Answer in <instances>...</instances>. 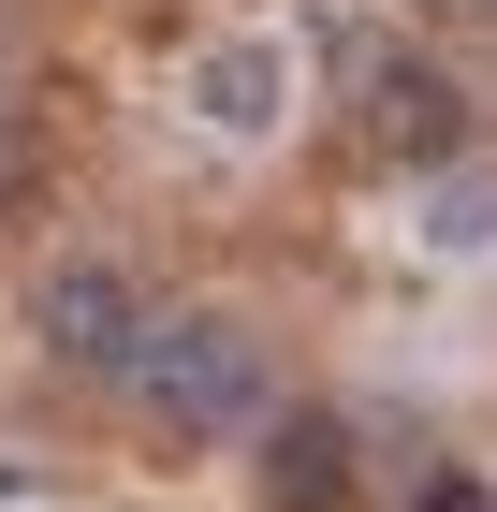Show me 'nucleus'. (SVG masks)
I'll use <instances>...</instances> for the list:
<instances>
[{"label": "nucleus", "instance_id": "obj_9", "mask_svg": "<svg viewBox=\"0 0 497 512\" xmlns=\"http://www.w3.org/2000/svg\"><path fill=\"white\" fill-rule=\"evenodd\" d=\"M454 15H483V0H454Z\"/></svg>", "mask_w": 497, "mask_h": 512}, {"label": "nucleus", "instance_id": "obj_4", "mask_svg": "<svg viewBox=\"0 0 497 512\" xmlns=\"http://www.w3.org/2000/svg\"><path fill=\"white\" fill-rule=\"evenodd\" d=\"M191 118L220 132V147H264V132L293 118V59H278V44H205L191 59Z\"/></svg>", "mask_w": 497, "mask_h": 512}, {"label": "nucleus", "instance_id": "obj_7", "mask_svg": "<svg viewBox=\"0 0 497 512\" xmlns=\"http://www.w3.org/2000/svg\"><path fill=\"white\" fill-rule=\"evenodd\" d=\"M410 512H497V498H483L468 469H424V483H410Z\"/></svg>", "mask_w": 497, "mask_h": 512}, {"label": "nucleus", "instance_id": "obj_3", "mask_svg": "<svg viewBox=\"0 0 497 512\" xmlns=\"http://www.w3.org/2000/svg\"><path fill=\"white\" fill-rule=\"evenodd\" d=\"M30 337H44V366H74V381H132V352H147V293L117 264H59L30 293Z\"/></svg>", "mask_w": 497, "mask_h": 512}, {"label": "nucleus", "instance_id": "obj_2", "mask_svg": "<svg viewBox=\"0 0 497 512\" xmlns=\"http://www.w3.org/2000/svg\"><path fill=\"white\" fill-rule=\"evenodd\" d=\"M337 74H351V132H366L381 161L439 176V161L468 147V88L439 74V59H410V44H337Z\"/></svg>", "mask_w": 497, "mask_h": 512}, {"label": "nucleus", "instance_id": "obj_5", "mask_svg": "<svg viewBox=\"0 0 497 512\" xmlns=\"http://www.w3.org/2000/svg\"><path fill=\"white\" fill-rule=\"evenodd\" d=\"M264 512H351V425L337 410H264Z\"/></svg>", "mask_w": 497, "mask_h": 512}, {"label": "nucleus", "instance_id": "obj_1", "mask_svg": "<svg viewBox=\"0 0 497 512\" xmlns=\"http://www.w3.org/2000/svg\"><path fill=\"white\" fill-rule=\"evenodd\" d=\"M132 410H147V439H176V454H205V439H249L278 410L264 381V322L249 308H147V352H132Z\"/></svg>", "mask_w": 497, "mask_h": 512}, {"label": "nucleus", "instance_id": "obj_6", "mask_svg": "<svg viewBox=\"0 0 497 512\" xmlns=\"http://www.w3.org/2000/svg\"><path fill=\"white\" fill-rule=\"evenodd\" d=\"M424 235H439V249H497V176H454V191H439V220H424Z\"/></svg>", "mask_w": 497, "mask_h": 512}, {"label": "nucleus", "instance_id": "obj_8", "mask_svg": "<svg viewBox=\"0 0 497 512\" xmlns=\"http://www.w3.org/2000/svg\"><path fill=\"white\" fill-rule=\"evenodd\" d=\"M30 191V132H15V103H0V205Z\"/></svg>", "mask_w": 497, "mask_h": 512}]
</instances>
